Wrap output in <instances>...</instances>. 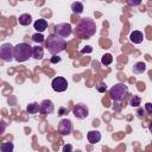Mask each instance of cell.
<instances>
[{
  "mask_svg": "<svg viewBox=\"0 0 152 152\" xmlns=\"http://www.w3.org/2000/svg\"><path fill=\"white\" fill-rule=\"evenodd\" d=\"M96 32V24L90 18H82L77 23L76 26V34L81 38H89L93 37Z\"/></svg>",
  "mask_w": 152,
  "mask_h": 152,
  "instance_id": "1",
  "label": "cell"
},
{
  "mask_svg": "<svg viewBox=\"0 0 152 152\" xmlns=\"http://www.w3.org/2000/svg\"><path fill=\"white\" fill-rule=\"evenodd\" d=\"M65 46H66V42L65 39L56 36V34H50L46 39H45V48L48 49V51L56 56L58 55L59 52L64 51L65 50Z\"/></svg>",
  "mask_w": 152,
  "mask_h": 152,
  "instance_id": "2",
  "label": "cell"
},
{
  "mask_svg": "<svg viewBox=\"0 0 152 152\" xmlns=\"http://www.w3.org/2000/svg\"><path fill=\"white\" fill-rule=\"evenodd\" d=\"M32 56V46L26 43H19L13 46V57L17 62L21 63Z\"/></svg>",
  "mask_w": 152,
  "mask_h": 152,
  "instance_id": "3",
  "label": "cell"
},
{
  "mask_svg": "<svg viewBox=\"0 0 152 152\" xmlns=\"http://www.w3.org/2000/svg\"><path fill=\"white\" fill-rule=\"evenodd\" d=\"M127 94H128V87L124 83H118L109 89V96L115 102L122 101L127 96Z\"/></svg>",
  "mask_w": 152,
  "mask_h": 152,
  "instance_id": "4",
  "label": "cell"
},
{
  "mask_svg": "<svg viewBox=\"0 0 152 152\" xmlns=\"http://www.w3.org/2000/svg\"><path fill=\"white\" fill-rule=\"evenodd\" d=\"M0 58L5 62H12L13 57V45L11 43H5L0 46Z\"/></svg>",
  "mask_w": 152,
  "mask_h": 152,
  "instance_id": "5",
  "label": "cell"
},
{
  "mask_svg": "<svg viewBox=\"0 0 152 152\" xmlns=\"http://www.w3.org/2000/svg\"><path fill=\"white\" fill-rule=\"evenodd\" d=\"M71 32H72V28L69 23H61L55 26V34L63 39L69 37L71 34Z\"/></svg>",
  "mask_w": 152,
  "mask_h": 152,
  "instance_id": "6",
  "label": "cell"
},
{
  "mask_svg": "<svg viewBox=\"0 0 152 152\" xmlns=\"http://www.w3.org/2000/svg\"><path fill=\"white\" fill-rule=\"evenodd\" d=\"M72 114H74L77 119L83 120V119L88 118V115H89V109H88V107H87L86 104L78 103V104H75V106L72 107Z\"/></svg>",
  "mask_w": 152,
  "mask_h": 152,
  "instance_id": "7",
  "label": "cell"
},
{
  "mask_svg": "<svg viewBox=\"0 0 152 152\" xmlns=\"http://www.w3.org/2000/svg\"><path fill=\"white\" fill-rule=\"evenodd\" d=\"M51 87L57 93H62L64 90H66L68 88V81L64 77H55L51 82Z\"/></svg>",
  "mask_w": 152,
  "mask_h": 152,
  "instance_id": "8",
  "label": "cell"
},
{
  "mask_svg": "<svg viewBox=\"0 0 152 152\" xmlns=\"http://www.w3.org/2000/svg\"><path fill=\"white\" fill-rule=\"evenodd\" d=\"M58 132L62 135H69L72 132V122L69 119H63L58 124Z\"/></svg>",
  "mask_w": 152,
  "mask_h": 152,
  "instance_id": "9",
  "label": "cell"
},
{
  "mask_svg": "<svg viewBox=\"0 0 152 152\" xmlns=\"http://www.w3.org/2000/svg\"><path fill=\"white\" fill-rule=\"evenodd\" d=\"M55 109L53 102L51 100H44L39 104V113L40 114H51Z\"/></svg>",
  "mask_w": 152,
  "mask_h": 152,
  "instance_id": "10",
  "label": "cell"
},
{
  "mask_svg": "<svg viewBox=\"0 0 152 152\" xmlns=\"http://www.w3.org/2000/svg\"><path fill=\"white\" fill-rule=\"evenodd\" d=\"M87 139L90 144H96L101 140V133L99 131H89L87 134Z\"/></svg>",
  "mask_w": 152,
  "mask_h": 152,
  "instance_id": "11",
  "label": "cell"
},
{
  "mask_svg": "<svg viewBox=\"0 0 152 152\" xmlns=\"http://www.w3.org/2000/svg\"><path fill=\"white\" fill-rule=\"evenodd\" d=\"M33 27L36 28L37 33H42V32H44V31L46 30V27H48V21H46L45 19H38V20L34 21Z\"/></svg>",
  "mask_w": 152,
  "mask_h": 152,
  "instance_id": "12",
  "label": "cell"
},
{
  "mask_svg": "<svg viewBox=\"0 0 152 152\" xmlns=\"http://www.w3.org/2000/svg\"><path fill=\"white\" fill-rule=\"evenodd\" d=\"M142 39H144V34L140 31H133L129 36V40L134 44H140L142 42Z\"/></svg>",
  "mask_w": 152,
  "mask_h": 152,
  "instance_id": "13",
  "label": "cell"
},
{
  "mask_svg": "<svg viewBox=\"0 0 152 152\" xmlns=\"http://www.w3.org/2000/svg\"><path fill=\"white\" fill-rule=\"evenodd\" d=\"M44 56V50L42 46L37 45V46H32V57L34 59H42Z\"/></svg>",
  "mask_w": 152,
  "mask_h": 152,
  "instance_id": "14",
  "label": "cell"
},
{
  "mask_svg": "<svg viewBox=\"0 0 152 152\" xmlns=\"http://www.w3.org/2000/svg\"><path fill=\"white\" fill-rule=\"evenodd\" d=\"M18 21H19V24L23 25V26H28V25L32 23V17H31L30 14H27V13H24V14H21V15L19 17Z\"/></svg>",
  "mask_w": 152,
  "mask_h": 152,
  "instance_id": "15",
  "label": "cell"
},
{
  "mask_svg": "<svg viewBox=\"0 0 152 152\" xmlns=\"http://www.w3.org/2000/svg\"><path fill=\"white\" fill-rule=\"evenodd\" d=\"M134 74H142L146 70V64L144 62H137L132 68Z\"/></svg>",
  "mask_w": 152,
  "mask_h": 152,
  "instance_id": "16",
  "label": "cell"
},
{
  "mask_svg": "<svg viewBox=\"0 0 152 152\" xmlns=\"http://www.w3.org/2000/svg\"><path fill=\"white\" fill-rule=\"evenodd\" d=\"M71 10L74 13H77V14H81L83 12V4L80 2V1H75L71 4Z\"/></svg>",
  "mask_w": 152,
  "mask_h": 152,
  "instance_id": "17",
  "label": "cell"
},
{
  "mask_svg": "<svg viewBox=\"0 0 152 152\" xmlns=\"http://www.w3.org/2000/svg\"><path fill=\"white\" fill-rule=\"evenodd\" d=\"M14 145L11 141H6L0 146V152H13Z\"/></svg>",
  "mask_w": 152,
  "mask_h": 152,
  "instance_id": "18",
  "label": "cell"
},
{
  "mask_svg": "<svg viewBox=\"0 0 152 152\" xmlns=\"http://www.w3.org/2000/svg\"><path fill=\"white\" fill-rule=\"evenodd\" d=\"M26 112L28 114H36L37 112H39V104L37 102H33V103H30L26 108Z\"/></svg>",
  "mask_w": 152,
  "mask_h": 152,
  "instance_id": "19",
  "label": "cell"
},
{
  "mask_svg": "<svg viewBox=\"0 0 152 152\" xmlns=\"http://www.w3.org/2000/svg\"><path fill=\"white\" fill-rule=\"evenodd\" d=\"M112 62H113V56L110 53H104L102 56V58H101V63L103 65H109Z\"/></svg>",
  "mask_w": 152,
  "mask_h": 152,
  "instance_id": "20",
  "label": "cell"
},
{
  "mask_svg": "<svg viewBox=\"0 0 152 152\" xmlns=\"http://www.w3.org/2000/svg\"><path fill=\"white\" fill-rule=\"evenodd\" d=\"M140 103H141V99H140V96L133 95V97L129 100V104H131L132 107H139Z\"/></svg>",
  "mask_w": 152,
  "mask_h": 152,
  "instance_id": "21",
  "label": "cell"
},
{
  "mask_svg": "<svg viewBox=\"0 0 152 152\" xmlns=\"http://www.w3.org/2000/svg\"><path fill=\"white\" fill-rule=\"evenodd\" d=\"M32 40H33L34 43L40 44V43L44 42V36H43L42 33H34V34L32 36Z\"/></svg>",
  "mask_w": 152,
  "mask_h": 152,
  "instance_id": "22",
  "label": "cell"
},
{
  "mask_svg": "<svg viewBox=\"0 0 152 152\" xmlns=\"http://www.w3.org/2000/svg\"><path fill=\"white\" fill-rule=\"evenodd\" d=\"M96 89H97V91H99V93H104V91L107 90V87H106V84H104V83H100V84L96 87Z\"/></svg>",
  "mask_w": 152,
  "mask_h": 152,
  "instance_id": "23",
  "label": "cell"
},
{
  "mask_svg": "<svg viewBox=\"0 0 152 152\" xmlns=\"http://www.w3.org/2000/svg\"><path fill=\"white\" fill-rule=\"evenodd\" d=\"M68 108H65V107H59V109H58V114L57 115H59V116H62V115H65V114H68Z\"/></svg>",
  "mask_w": 152,
  "mask_h": 152,
  "instance_id": "24",
  "label": "cell"
},
{
  "mask_svg": "<svg viewBox=\"0 0 152 152\" xmlns=\"http://www.w3.org/2000/svg\"><path fill=\"white\" fill-rule=\"evenodd\" d=\"M5 131H6V124L2 120H0V137L5 133Z\"/></svg>",
  "mask_w": 152,
  "mask_h": 152,
  "instance_id": "25",
  "label": "cell"
},
{
  "mask_svg": "<svg viewBox=\"0 0 152 152\" xmlns=\"http://www.w3.org/2000/svg\"><path fill=\"white\" fill-rule=\"evenodd\" d=\"M62 152H72V146H71L70 144L64 145L63 148H62Z\"/></svg>",
  "mask_w": 152,
  "mask_h": 152,
  "instance_id": "26",
  "label": "cell"
},
{
  "mask_svg": "<svg viewBox=\"0 0 152 152\" xmlns=\"http://www.w3.org/2000/svg\"><path fill=\"white\" fill-rule=\"evenodd\" d=\"M58 62H61V57H58V56H52L51 57V63H58Z\"/></svg>",
  "mask_w": 152,
  "mask_h": 152,
  "instance_id": "27",
  "label": "cell"
},
{
  "mask_svg": "<svg viewBox=\"0 0 152 152\" xmlns=\"http://www.w3.org/2000/svg\"><path fill=\"white\" fill-rule=\"evenodd\" d=\"M93 51V48L91 46H84V49H82V53H86V52H91Z\"/></svg>",
  "mask_w": 152,
  "mask_h": 152,
  "instance_id": "28",
  "label": "cell"
},
{
  "mask_svg": "<svg viewBox=\"0 0 152 152\" xmlns=\"http://www.w3.org/2000/svg\"><path fill=\"white\" fill-rule=\"evenodd\" d=\"M137 114H138V116H139V118H142V116H144V114H145V110H144L142 108H138Z\"/></svg>",
  "mask_w": 152,
  "mask_h": 152,
  "instance_id": "29",
  "label": "cell"
},
{
  "mask_svg": "<svg viewBox=\"0 0 152 152\" xmlns=\"http://www.w3.org/2000/svg\"><path fill=\"white\" fill-rule=\"evenodd\" d=\"M146 112H147L148 114L152 112V104H151L150 102H147V103H146Z\"/></svg>",
  "mask_w": 152,
  "mask_h": 152,
  "instance_id": "30",
  "label": "cell"
},
{
  "mask_svg": "<svg viewBox=\"0 0 152 152\" xmlns=\"http://www.w3.org/2000/svg\"><path fill=\"white\" fill-rule=\"evenodd\" d=\"M127 4L129 6H137V5H140V1H127Z\"/></svg>",
  "mask_w": 152,
  "mask_h": 152,
  "instance_id": "31",
  "label": "cell"
}]
</instances>
